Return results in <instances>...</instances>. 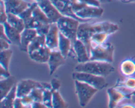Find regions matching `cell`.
I'll use <instances>...</instances> for the list:
<instances>
[{
	"mask_svg": "<svg viewBox=\"0 0 135 108\" xmlns=\"http://www.w3.org/2000/svg\"><path fill=\"white\" fill-rule=\"evenodd\" d=\"M119 30V26L109 22H101L96 24L80 22L77 32V39L84 43L90 55V40L93 35L97 33L114 34Z\"/></svg>",
	"mask_w": 135,
	"mask_h": 108,
	"instance_id": "6da1fadb",
	"label": "cell"
},
{
	"mask_svg": "<svg viewBox=\"0 0 135 108\" xmlns=\"http://www.w3.org/2000/svg\"><path fill=\"white\" fill-rule=\"evenodd\" d=\"M75 72H85L96 75L107 77L115 71L112 63L107 62L89 60L84 63H79L75 68Z\"/></svg>",
	"mask_w": 135,
	"mask_h": 108,
	"instance_id": "7a4b0ae2",
	"label": "cell"
},
{
	"mask_svg": "<svg viewBox=\"0 0 135 108\" xmlns=\"http://www.w3.org/2000/svg\"><path fill=\"white\" fill-rule=\"evenodd\" d=\"M59 31L71 41L73 45L77 39V32L80 22L70 17L63 16L56 22Z\"/></svg>",
	"mask_w": 135,
	"mask_h": 108,
	"instance_id": "3957f363",
	"label": "cell"
},
{
	"mask_svg": "<svg viewBox=\"0 0 135 108\" xmlns=\"http://www.w3.org/2000/svg\"><path fill=\"white\" fill-rule=\"evenodd\" d=\"M114 50V46L109 43H104L102 45H91L90 60L112 63L113 62Z\"/></svg>",
	"mask_w": 135,
	"mask_h": 108,
	"instance_id": "277c9868",
	"label": "cell"
},
{
	"mask_svg": "<svg viewBox=\"0 0 135 108\" xmlns=\"http://www.w3.org/2000/svg\"><path fill=\"white\" fill-rule=\"evenodd\" d=\"M72 77L74 80L86 83L97 89L98 90H102L108 85L104 77L85 72H75L73 73Z\"/></svg>",
	"mask_w": 135,
	"mask_h": 108,
	"instance_id": "5b68a950",
	"label": "cell"
},
{
	"mask_svg": "<svg viewBox=\"0 0 135 108\" xmlns=\"http://www.w3.org/2000/svg\"><path fill=\"white\" fill-rule=\"evenodd\" d=\"M75 83L76 94L80 106L81 107H85L98 90L86 83L77 80H75Z\"/></svg>",
	"mask_w": 135,
	"mask_h": 108,
	"instance_id": "8992f818",
	"label": "cell"
},
{
	"mask_svg": "<svg viewBox=\"0 0 135 108\" xmlns=\"http://www.w3.org/2000/svg\"><path fill=\"white\" fill-rule=\"evenodd\" d=\"M36 88L51 90V83L45 82H38L32 79L22 80L17 85V96L19 98L28 95L32 90Z\"/></svg>",
	"mask_w": 135,
	"mask_h": 108,
	"instance_id": "52a82bcc",
	"label": "cell"
},
{
	"mask_svg": "<svg viewBox=\"0 0 135 108\" xmlns=\"http://www.w3.org/2000/svg\"><path fill=\"white\" fill-rule=\"evenodd\" d=\"M50 1L52 2V3L55 5V7L63 16L72 17L79 20L80 22H88L90 20V19H83L78 17L73 10L71 7V1H70L69 0H50Z\"/></svg>",
	"mask_w": 135,
	"mask_h": 108,
	"instance_id": "ba28073f",
	"label": "cell"
},
{
	"mask_svg": "<svg viewBox=\"0 0 135 108\" xmlns=\"http://www.w3.org/2000/svg\"><path fill=\"white\" fill-rule=\"evenodd\" d=\"M38 5L50 20L51 23L57 22L61 17H63L50 0H41L38 1Z\"/></svg>",
	"mask_w": 135,
	"mask_h": 108,
	"instance_id": "9c48e42d",
	"label": "cell"
},
{
	"mask_svg": "<svg viewBox=\"0 0 135 108\" xmlns=\"http://www.w3.org/2000/svg\"><path fill=\"white\" fill-rule=\"evenodd\" d=\"M3 1L7 13L17 15H19L32 4L25 0H3Z\"/></svg>",
	"mask_w": 135,
	"mask_h": 108,
	"instance_id": "30bf717a",
	"label": "cell"
},
{
	"mask_svg": "<svg viewBox=\"0 0 135 108\" xmlns=\"http://www.w3.org/2000/svg\"><path fill=\"white\" fill-rule=\"evenodd\" d=\"M59 30L56 22L51 23L50 24V28L48 33L46 36V45L51 51L59 50Z\"/></svg>",
	"mask_w": 135,
	"mask_h": 108,
	"instance_id": "8fae6325",
	"label": "cell"
},
{
	"mask_svg": "<svg viewBox=\"0 0 135 108\" xmlns=\"http://www.w3.org/2000/svg\"><path fill=\"white\" fill-rule=\"evenodd\" d=\"M66 58L62 55L59 50L51 51L47 64L50 68V75L54 74L58 68L65 64Z\"/></svg>",
	"mask_w": 135,
	"mask_h": 108,
	"instance_id": "7c38bea8",
	"label": "cell"
},
{
	"mask_svg": "<svg viewBox=\"0 0 135 108\" xmlns=\"http://www.w3.org/2000/svg\"><path fill=\"white\" fill-rule=\"evenodd\" d=\"M104 13V9L100 7L88 6L86 5L83 9L76 12L75 14L78 17L83 19H91L94 18H99Z\"/></svg>",
	"mask_w": 135,
	"mask_h": 108,
	"instance_id": "4fadbf2b",
	"label": "cell"
},
{
	"mask_svg": "<svg viewBox=\"0 0 135 108\" xmlns=\"http://www.w3.org/2000/svg\"><path fill=\"white\" fill-rule=\"evenodd\" d=\"M38 35L36 29L25 28L21 34V44L19 49L22 52H28V47L32 41Z\"/></svg>",
	"mask_w": 135,
	"mask_h": 108,
	"instance_id": "5bb4252c",
	"label": "cell"
},
{
	"mask_svg": "<svg viewBox=\"0 0 135 108\" xmlns=\"http://www.w3.org/2000/svg\"><path fill=\"white\" fill-rule=\"evenodd\" d=\"M76 55V60L79 63H84L90 60V55L88 49L83 42L76 39L73 45Z\"/></svg>",
	"mask_w": 135,
	"mask_h": 108,
	"instance_id": "9a60e30c",
	"label": "cell"
},
{
	"mask_svg": "<svg viewBox=\"0 0 135 108\" xmlns=\"http://www.w3.org/2000/svg\"><path fill=\"white\" fill-rule=\"evenodd\" d=\"M51 50L45 45L29 54V57L33 61L39 63H46L50 58Z\"/></svg>",
	"mask_w": 135,
	"mask_h": 108,
	"instance_id": "2e32d148",
	"label": "cell"
},
{
	"mask_svg": "<svg viewBox=\"0 0 135 108\" xmlns=\"http://www.w3.org/2000/svg\"><path fill=\"white\" fill-rule=\"evenodd\" d=\"M3 24L4 26L5 34L11 43L19 47L21 44V31H18L15 28L11 26L7 22H4Z\"/></svg>",
	"mask_w": 135,
	"mask_h": 108,
	"instance_id": "e0dca14e",
	"label": "cell"
},
{
	"mask_svg": "<svg viewBox=\"0 0 135 108\" xmlns=\"http://www.w3.org/2000/svg\"><path fill=\"white\" fill-rule=\"evenodd\" d=\"M108 97H109V102H108V107L113 108L117 107L118 104L125 98H127L126 96L123 94L121 92L117 90L114 87L109 88L107 90Z\"/></svg>",
	"mask_w": 135,
	"mask_h": 108,
	"instance_id": "ac0fdd59",
	"label": "cell"
},
{
	"mask_svg": "<svg viewBox=\"0 0 135 108\" xmlns=\"http://www.w3.org/2000/svg\"><path fill=\"white\" fill-rule=\"evenodd\" d=\"M120 71L127 77H135V58L125 59L120 64Z\"/></svg>",
	"mask_w": 135,
	"mask_h": 108,
	"instance_id": "d6986e66",
	"label": "cell"
},
{
	"mask_svg": "<svg viewBox=\"0 0 135 108\" xmlns=\"http://www.w3.org/2000/svg\"><path fill=\"white\" fill-rule=\"evenodd\" d=\"M16 79L14 76H9L7 78L0 81V96L1 100L3 99L16 85Z\"/></svg>",
	"mask_w": 135,
	"mask_h": 108,
	"instance_id": "ffe728a7",
	"label": "cell"
},
{
	"mask_svg": "<svg viewBox=\"0 0 135 108\" xmlns=\"http://www.w3.org/2000/svg\"><path fill=\"white\" fill-rule=\"evenodd\" d=\"M72 48L73 43L71 41L59 31L58 48H59V51H60L62 55L67 58L68 57L69 53Z\"/></svg>",
	"mask_w": 135,
	"mask_h": 108,
	"instance_id": "44dd1931",
	"label": "cell"
},
{
	"mask_svg": "<svg viewBox=\"0 0 135 108\" xmlns=\"http://www.w3.org/2000/svg\"><path fill=\"white\" fill-rule=\"evenodd\" d=\"M17 85L11 89L10 92L1 100L0 102V107L1 108H13L14 107L15 100L17 98Z\"/></svg>",
	"mask_w": 135,
	"mask_h": 108,
	"instance_id": "7402d4cb",
	"label": "cell"
},
{
	"mask_svg": "<svg viewBox=\"0 0 135 108\" xmlns=\"http://www.w3.org/2000/svg\"><path fill=\"white\" fill-rule=\"evenodd\" d=\"M7 22L12 26L15 28L19 31L22 32L25 29V24L23 19L17 14L7 13Z\"/></svg>",
	"mask_w": 135,
	"mask_h": 108,
	"instance_id": "603a6c76",
	"label": "cell"
},
{
	"mask_svg": "<svg viewBox=\"0 0 135 108\" xmlns=\"http://www.w3.org/2000/svg\"><path fill=\"white\" fill-rule=\"evenodd\" d=\"M32 17L35 21H36L40 24H51L50 20L47 18L43 10H42L40 7L38 6V5L34 8L32 12Z\"/></svg>",
	"mask_w": 135,
	"mask_h": 108,
	"instance_id": "cb8c5ba5",
	"label": "cell"
},
{
	"mask_svg": "<svg viewBox=\"0 0 135 108\" xmlns=\"http://www.w3.org/2000/svg\"><path fill=\"white\" fill-rule=\"evenodd\" d=\"M46 45V36H42V35H37L36 37L33 39L30 43L28 47V52L27 53L30 54L33 51Z\"/></svg>",
	"mask_w": 135,
	"mask_h": 108,
	"instance_id": "d4e9b609",
	"label": "cell"
},
{
	"mask_svg": "<svg viewBox=\"0 0 135 108\" xmlns=\"http://www.w3.org/2000/svg\"><path fill=\"white\" fill-rule=\"evenodd\" d=\"M53 93L52 104L54 108H63L68 107V104L63 100L59 90H51Z\"/></svg>",
	"mask_w": 135,
	"mask_h": 108,
	"instance_id": "484cf974",
	"label": "cell"
},
{
	"mask_svg": "<svg viewBox=\"0 0 135 108\" xmlns=\"http://www.w3.org/2000/svg\"><path fill=\"white\" fill-rule=\"evenodd\" d=\"M13 55V51L10 48L1 51V58H0V65L1 66L3 67L5 69L9 70V62H10L11 58Z\"/></svg>",
	"mask_w": 135,
	"mask_h": 108,
	"instance_id": "4316f807",
	"label": "cell"
},
{
	"mask_svg": "<svg viewBox=\"0 0 135 108\" xmlns=\"http://www.w3.org/2000/svg\"><path fill=\"white\" fill-rule=\"evenodd\" d=\"M109 35L108 33H97L92 36L90 40V47L91 45H102L106 41L107 38Z\"/></svg>",
	"mask_w": 135,
	"mask_h": 108,
	"instance_id": "83f0119b",
	"label": "cell"
},
{
	"mask_svg": "<svg viewBox=\"0 0 135 108\" xmlns=\"http://www.w3.org/2000/svg\"><path fill=\"white\" fill-rule=\"evenodd\" d=\"M52 98L53 93L51 91V90H48V89H45V90H44L43 100H42V102H43L44 104L47 107H53Z\"/></svg>",
	"mask_w": 135,
	"mask_h": 108,
	"instance_id": "f1b7e54d",
	"label": "cell"
},
{
	"mask_svg": "<svg viewBox=\"0 0 135 108\" xmlns=\"http://www.w3.org/2000/svg\"><path fill=\"white\" fill-rule=\"evenodd\" d=\"M43 94L44 89L41 88H36L34 89L31 91V93L29 94L34 102H42L43 100Z\"/></svg>",
	"mask_w": 135,
	"mask_h": 108,
	"instance_id": "f546056e",
	"label": "cell"
},
{
	"mask_svg": "<svg viewBox=\"0 0 135 108\" xmlns=\"http://www.w3.org/2000/svg\"><path fill=\"white\" fill-rule=\"evenodd\" d=\"M115 85L124 86L129 89L135 90V77H127L123 81H117Z\"/></svg>",
	"mask_w": 135,
	"mask_h": 108,
	"instance_id": "4dcf8cb0",
	"label": "cell"
},
{
	"mask_svg": "<svg viewBox=\"0 0 135 108\" xmlns=\"http://www.w3.org/2000/svg\"><path fill=\"white\" fill-rule=\"evenodd\" d=\"M50 24H42L40 26H38L36 29L38 35H42V36H46L49 30H50Z\"/></svg>",
	"mask_w": 135,
	"mask_h": 108,
	"instance_id": "1f68e13d",
	"label": "cell"
},
{
	"mask_svg": "<svg viewBox=\"0 0 135 108\" xmlns=\"http://www.w3.org/2000/svg\"><path fill=\"white\" fill-rule=\"evenodd\" d=\"M7 20V13L5 9V4L3 0H1L0 3V22L3 24Z\"/></svg>",
	"mask_w": 135,
	"mask_h": 108,
	"instance_id": "d6a6232c",
	"label": "cell"
},
{
	"mask_svg": "<svg viewBox=\"0 0 135 108\" xmlns=\"http://www.w3.org/2000/svg\"><path fill=\"white\" fill-rule=\"evenodd\" d=\"M21 100H22V102L25 107H32V105L33 102H34V100H33L32 98L30 97L29 94L22 97Z\"/></svg>",
	"mask_w": 135,
	"mask_h": 108,
	"instance_id": "836d02e7",
	"label": "cell"
},
{
	"mask_svg": "<svg viewBox=\"0 0 135 108\" xmlns=\"http://www.w3.org/2000/svg\"><path fill=\"white\" fill-rule=\"evenodd\" d=\"M86 6V5H85L84 3H82L79 2V1L71 2V7H72L73 10L75 13H76V12L81 10L82 9H83Z\"/></svg>",
	"mask_w": 135,
	"mask_h": 108,
	"instance_id": "e575fe53",
	"label": "cell"
},
{
	"mask_svg": "<svg viewBox=\"0 0 135 108\" xmlns=\"http://www.w3.org/2000/svg\"><path fill=\"white\" fill-rule=\"evenodd\" d=\"M78 1L88 6L100 7V4H101V2L98 0H78Z\"/></svg>",
	"mask_w": 135,
	"mask_h": 108,
	"instance_id": "d590c367",
	"label": "cell"
},
{
	"mask_svg": "<svg viewBox=\"0 0 135 108\" xmlns=\"http://www.w3.org/2000/svg\"><path fill=\"white\" fill-rule=\"evenodd\" d=\"M51 90H59L61 87V82L59 79L56 78H54L51 81Z\"/></svg>",
	"mask_w": 135,
	"mask_h": 108,
	"instance_id": "8d00e7d4",
	"label": "cell"
},
{
	"mask_svg": "<svg viewBox=\"0 0 135 108\" xmlns=\"http://www.w3.org/2000/svg\"><path fill=\"white\" fill-rule=\"evenodd\" d=\"M10 44H11V43L9 41L0 38V48H1V51H3V50H6L9 48Z\"/></svg>",
	"mask_w": 135,
	"mask_h": 108,
	"instance_id": "74e56055",
	"label": "cell"
},
{
	"mask_svg": "<svg viewBox=\"0 0 135 108\" xmlns=\"http://www.w3.org/2000/svg\"><path fill=\"white\" fill-rule=\"evenodd\" d=\"M1 70H0V79H3L7 78L9 76H11V73H9V70L5 69L3 67L1 66Z\"/></svg>",
	"mask_w": 135,
	"mask_h": 108,
	"instance_id": "f35d334b",
	"label": "cell"
},
{
	"mask_svg": "<svg viewBox=\"0 0 135 108\" xmlns=\"http://www.w3.org/2000/svg\"><path fill=\"white\" fill-rule=\"evenodd\" d=\"M13 106H14V108H24V107H25V106L23 105V104H22L21 98H19V97H17V98H16V99L15 100Z\"/></svg>",
	"mask_w": 135,
	"mask_h": 108,
	"instance_id": "ab89813d",
	"label": "cell"
},
{
	"mask_svg": "<svg viewBox=\"0 0 135 108\" xmlns=\"http://www.w3.org/2000/svg\"><path fill=\"white\" fill-rule=\"evenodd\" d=\"M32 108H47L46 106L44 104L43 102H34L32 105Z\"/></svg>",
	"mask_w": 135,
	"mask_h": 108,
	"instance_id": "60d3db41",
	"label": "cell"
},
{
	"mask_svg": "<svg viewBox=\"0 0 135 108\" xmlns=\"http://www.w3.org/2000/svg\"><path fill=\"white\" fill-rule=\"evenodd\" d=\"M129 99H130L132 104H133L134 106H135V91L131 94V95L130 96V97H129Z\"/></svg>",
	"mask_w": 135,
	"mask_h": 108,
	"instance_id": "b9f144b4",
	"label": "cell"
},
{
	"mask_svg": "<svg viewBox=\"0 0 135 108\" xmlns=\"http://www.w3.org/2000/svg\"><path fill=\"white\" fill-rule=\"evenodd\" d=\"M119 107H135V106H134L133 104H124L122 105V106H120Z\"/></svg>",
	"mask_w": 135,
	"mask_h": 108,
	"instance_id": "7bdbcfd3",
	"label": "cell"
},
{
	"mask_svg": "<svg viewBox=\"0 0 135 108\" xmlns=\"http://www.w3.org/2000/svg\"><path fill=\"white\" fill-rule=\"evenodd\" d=\"M99 1H100L101 3H105V2H109L112 0H98Z\"/></svg>",
	"mask_w": 135,
	"mask_h": 108,
	"instance_id": "ee69618b",
	"label": "cell"
},
{
	"mask_svg": "<svg viewBox=\"0 0 135 108\" xmlns=\"http://www.w3.org/2000/svg\"><path fill=\"white\" fill-rule=\"evenodd\" d=\"M122 3H129V0H119Z\"/></svg>",
	"mask_w": 135,
	"mask_h": 108,
	"instance_id": "f6af8a7d",
	"label": "cell"
},
{
	"mask_svg": "<svg viewBox=\"0 0 135 108\" xmlns=\"http://www.w3.org/2000/svg\"><path fill=\"white\" fill-rule=\"evenodd\" d=\"M131 2H135V0H129V3H131Z\"/></svg>",
	"mask_w": 135,
	"mask_h": 108,
	"instance_id": "bcb514c9",
	"label": "cell"
},
{
	"mask_svg": "<svg viewBox=\"0 0 135 108\" xmlns=\"http://www.w3.org/2000/svg\"><path fill=\"white\" fill-rule=\"evenodd\" d=\"M71 2H76V1H78V0H69Z\"/></svg>",
	"mask_w": 135,
	"mask_h": 108,
	"instance_id": "7dc6e473",
	"label": "cell"
},
{
	"mask_svg": "<svg viewBox=\"0 0 135 108\" xmlns=\"http://www.w3.org/2000/svg\"><path fill=\"white\" fill-rule=\"evenodd\" d=\"M34 1H36V2H37V3H38V1H41V0H34Z\"/></svg>",
	"mask_w": 135,
	"mask_h": 108,
	"instance_id": "c3c4849f",
	"label": "cell"
}]
</instances>
